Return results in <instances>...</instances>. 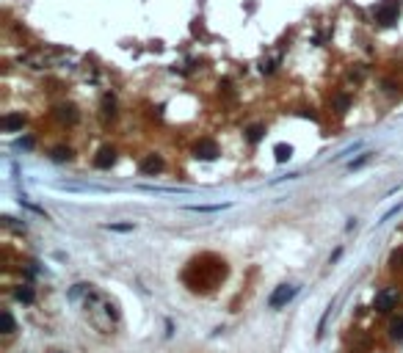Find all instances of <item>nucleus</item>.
I'll list each match as a JSON object with an SVG mask.
<instances>
[{
	"label": "nucleus",
	"instance_id": "1",
	"mask_svg": "<svg viewBox=\"0 0 403 353\" xmlns=\"http://www.w3.org/2000/svg\"><path fill=\"white\" fill-rule=\"evenodd\" d=\"M296 292H299V287H296V284H279L276 290L271 292V298H268V307H271V309L284 307V304H290L296 298Z\"/></svg>",
	"mask_w": 403,
	"mask_h": 353
},
{
	"label": "nucleus",
	"instance_id": "2",
	"mask_svg": "<svg viewBox=\"0 0 403 353\" xmlns=\"http://www.w3.org/2000/svg\"><path fill=\"white\" fill-rule=\"evenodd\" d=\"M398 301H400V296H398V290H392V287H387V290H381L376 296V301H373V307H376L378 312H392L395 307H398Z\"/></svg>",
	"mask_w": 403,
	"mask_h": 353
},
{
	"label": "nucleus",
	"instance_id": "3",
	"mask_svg": "<svg viewBox=\"0 0 403 353\" xmlns=\"http://www.w3.org/2000/svg\"><path fill=\"white\" fill-rule=\"evenodd\" d=\"M398 14H400V3H398V0H387L384 6H378V9H376V20L381 22V25H392V22L398 20Z\"/></svg>",
	"mask_w": 403,
	"mask_h": 353
},
{
	"label": "nucleus",
	"instance_id": "4",
	"mask_svg": "<svg viewBox=\"0 0 403 353\" xmlns=\"http://www.w3.org/2000/svg\"><path fill=\"white\" fill-rule=\"evenodd\" d=\"M194 155L199 157V160H215V157H218V146H215L213 141H199Z\"/></svg>",
	"mask_w": 403,
	"mask_h": 353
},
{
	"label": "nucleus",
	"instance_id": "5",
	"mask_svg": "<svg viewBox=\"0 0 403 353\" xmlns=\"http://www.w3.org/2000/svg\"><path fill=\"white\" fill-rule=\"evenodd\" d=\"M116 163V152L110 149V146H105V149H100V155L94 157V166L97 168H110Z\"/></svg>",
	"mask_w": 403,
	"mask_h": 353
},
{
	"label": "nucleus",
	"instance_id": "6",
	"mask_svg": "<svg viewBox=\"0 0 403 353\" xmlns=\"http://www.w3.org/2000/svg\"><path fill=\"white\" fill-rule=\"evenodd\" d=\"M0 127H3L6 133L22 130V116H20V113H9V116H3V122H0Z\"/></svg>",
	"mask_w": 403,
	"mask_h": 353
},
{
	"label": "nucleus",
	"instance_id": "7",
	"mask_svg": "<svg viewBox=\"0 0 403 353\" xmlns=\"http://www.w3.org/2000/svg\"><path fill=\"white\" fill-rule=\"evenodd\" d=\"M160 168H163V160L157 155H149L147 160L141 163V174H157Z\"/></svg>",
	"mask_w": 403,
	"mask_h": 353
},
{
	"label": "nucleus",
	"instance_id": "8",
	"mask_svg": "<svg viewBox=\"0 0 403 353\" xmlns=\"http://www.w3.org/2000/svg\"><path fill=\"white\" fill-rule=\"evenodd\" d=\"M273 157H276L279 163L290 160V157H293V146H290V144H276V146H273Z\"/></svg>",
	"mask_w": 403,
	"mask_h": 353
},
{
	"label": "nucleus",
	"instance_id": "9",
	"mask_svg": "<svg viewBox=\"0 0 403 353\" xmlns=\"http://www.w3.org/2000/svg\"><path fill=\"white\" fill-rule=\"evenodd\" d=\"M14 296H17V301H22V304H33V298H36V296H33V290H31L28 284H25V287H17Z\"/></svg>",
	"mask_w": 403,
	"mask_h": 353
},
{
	"label": "nucleus",
	"instance_id": "10",
	"mask_svg": "<svg viewBox=\"0 0 403 353\" xmlns=\"http://www.w3.org/2000/svg\"><path fill=\"white\" fill-rule=\"evenodd\" d=\"M58 110H61V119H67L69 125H72V122H78V113H75L72 105H64V108H58Z\"/></svg>",
	"mask_w": 403,
	"mask_h": 353
},
{
	"label": "nucleus",
	"instance_id": "11",
	"mask_svg": "<svg viewBox=\"0 0 403 353\" xmlns=\"http://www.w3.org/2000/svg\"><path fill=\"white\" fill-rule=\"evenodd\" d=\"M69 157H72V152L69 149H64V146H58V149H52V160H69Z\"/></svg>",
	"mask_w": 403,
	"mask_h": 353
},
{
	"label": "nucleus",
	"instance_id": "12",
	"mask_svg": "<svg viewBox=\"0 0 403 353\" xmlns=\"http://www.w3.org/2000/svg\"><path fill=\"white\" fill-rule=\"evenodd\" d=\"M11 331H14V317H11V312H3V334Z\"/></svg>",
	"mask_w": 403,
	"mask_h": 353
},
{
	"label": "nucleus",
	"instance_id": "13",
	"mask_svg": "<svg viewBox=\"0 0 403 353\" xmlns=\"http://www.w3.org/2000/svg\"><path fill=\"white\" fill-rule=\"evenodd\" d=\"M102 108H105V110H102L105 116H113V113H116V110H113V108H116V102H113L110 97H105V99H102Z\"/></svg>",
	"mask_w": 403,
	"mask_h": 353
},
{
	"label": "nucleus",
	"instance_id": "14",
	"mask_svg": "<svg viewBox=\"0 0 403 353\" xmlns=\"http://www.w3.org/2000/svg\"><path fill=\"white\" fill-rule=\"evenodd\" d=\"M389 331H392V337H395V339H403V317L392 323V328H389Z\"/></svg>",
	"mask_w": 403,
	"mask_h": 353
},
{
	"label": "nucleus",
	"instance_id": "15",
	"mask_svg": "<svg viewBox=\"0 0 403 353\" xmlns=\"http://www.w3.org/2000/svg\"><path fill=\"white\" fill-rule=\"evenodd\" d=\"M367 160H370V155H362V157H356L354 163H348V168H359V166H365Z\"/></svg>",
	"mask_w": 403,
	"mask_h": 353
},
{
	"label": "nucleus",
	"instance_id": "16",
	"mask_svg": "<svg viewBox=\"0 0 403 353\" xmlns=\"http://www.w3.org/2000/svg\"><path fill=\"white\" fill-rule=\"evenodd\" d=\"M110 229H113V232H130L133 223H110Z\"/></svg>",
	"mask_w": 403,
	"mask_h": 353
},
{
	"label": "nucleus",
	"instance_id": "17",
	"mask_svg": "<svg viewBox=\"0 0 403 353\" xmlns=\"http://www.w3.org/2000/svg\"><path fill=\"white\" fill-rule=\"evenodd\" d=\"M260 135H262V127H252L249 130V141H260Z\"/></svg>",
	"mask_w": 403,
	"mask_h": 353
}]
</instances>
